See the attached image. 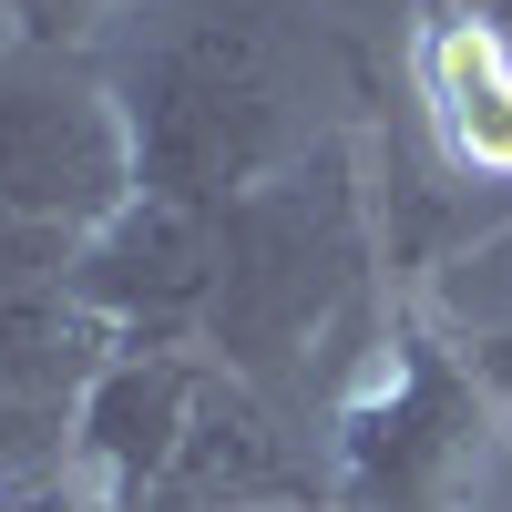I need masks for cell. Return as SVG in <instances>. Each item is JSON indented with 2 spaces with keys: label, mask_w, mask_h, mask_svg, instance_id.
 Returning <instances> with one entry per match:
<instances>
[{
  "label": "cell",
  "mask_w": 512,
  "mask_h": 512,
  "mask_svg": "<svg viewBox=\"0 0 512 512\" xmlns=\"http://www.w3.org/2000/svg\"><path fill=\"white\" fill-rule=\"evenodd\" d=\"M103 72L134 123L144 195L236 205L308 144L349 134L328 72L359 82V52L308 0H134V21L103 41Z\"/></svg>",
  "instance_id": "cell-1"
},
{
  "label": "cell",
  "mask_w": 512,
  "mask_h": 512,
  "mask_svg": "<svg viewBox=\"0 0 512 512\" xmlns=\"http://www.w3.org/2000/svg\"><path fill=\"white\" fill-rule=\"evenodd\" d=\"M359 318H369V185L359 144L328 134L287 175L216 205V287H205L195 349H216L297 420L308 400H328L318 349H338Z\"/></svg>",
  "instance_id": "cell-2"
},
{
  "label": "cell",
  "mask_w": 512,
  "mask_h": 512,
  "mask_svg": "<svg viewBox=\"0 0 512 512\" xmlns=\"http://www.w3.org/2000/svg\"><path fill=\"white\" fill-rule=\"evenodd\" d=\"M72 461L113 512H297L308 451L287 410L236 379L216 349L123 338L72 410Z\"/></svg>",
  "instance_id": "cell-3"
},
{
  "label": "cell",
  "mask_w": 512,
  "mask_h": 512,
  "mask_svg": "<svg viewBox=\"0 0 512 512\" xmlns=\"http://www.w3.org/2000/svg\"><path fill=\"white\" fill-rule=\"evenodd\" d=\"M512 349H482L420 308L369 328L359 390L328 400V512H472Z\"/></svg>",
  "instance_id": "cell-4"
},
{
  "label": "cell",
  "mask_w": 512,
  "mask_h": 512,
  "mask_svg": "<svg viewBox=\"0 0 512 512\" xmlns=\"http://www.w3.org/2000/svg\"><path fill=\"white\" fill-rule=\"evenodd\" d=\"M134 195V123L103 52H52V41L0 31V205L93 236Z\"/></svg>",
  "instance_id": "cell-5"
},
{
  "label": "cell",
  "mask_w": 512,
  "mask_h": 512,
  "mask_svg": "<svg viewBox=\"0 0 512 512\" xmlns=\"http://www.w3.org/2000/svg\"><path fill=\"white\" fill-rule=\"evenodd\" d=\"M82 236L41 226L0 205V390L41 400V410H82L93 369L123 349V338L82 308Z\"/></svg>",
  "instance_id": "cell-6"
},
{
  "label": "cell",
  "mask_w": 512,
  "mask_h": 512,
  "mask_svg": "<svg viewBox=\"0 0 512 512\" xmlns=\"http://www.w3.org/2000/svg\"><path fill=\"white\" fill-rule=\"evenodd\" d=\"M410 82L431 103V144L461 185H512V31L472 0H431L410 31Z\"/></svg>",
  "instance_id": "cell-7"
},
{
  "label": "cell",
  "mask_w": 512,
  "mask_h": 512,
  "mask_svg": "<svg viewBox=\"0 0 512 512\" xmlns=\"http://www.w3.org/2000/svg\"><path fill=\"white\" fill-rule=\"evenodd\" d=\"M123 21H134V0H0V31L52 41V52H103Z\"/></svg>",
  "instance_id": "cell-8"
}]
</instances>
